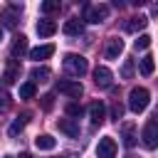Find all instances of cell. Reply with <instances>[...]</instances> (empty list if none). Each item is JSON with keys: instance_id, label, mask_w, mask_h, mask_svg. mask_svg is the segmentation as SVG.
Masks as SVG:
<instances>
[{"instance_id": "1", "label": "cell", "mask_w": 158, "mask_h": 158, "mask_svg": "<svg viewBox=\"0 0 158 158\" xmlns=\"http://www.w3.org/2000/svg\"><path fill=\"white\" fill-rule=\"evenodd\" d=\"M64 72L69 74V77H84L86 74V69H89V62L81 57V54H74V52H69V54H64Z\"/></svg>"}, {"instance_id": "2", "label": "cell", "mask_w": 158, "mask_h": 158, "mask_svg": "<svg viewBox=\"0 0 158 158\" xmlns=\"http://www.w3.org/2000/svg\"><path fill=\"white\" fill-rule=\"evenodd\" d=\"M148 104H151L148 89H143V86L131 89V94H128V109H131L133 114H143V111L148 109Z\"/></svg>"}, {"instance_id": "3", "label": "cell", "mask_w": 158, "mask_h": 158, "mask_svg": "<svg viewBox=\"0 0 158 158\" xmlns=\"http://www.w3.org/2000/svg\"><path fill=\"white\" fill-rule=\"evenodd\" d=\"M109 17V5L99 2V5H84V20L91 25H99Z\"/></svg>"}, {"instance_id": "4", "label": "cell", "mask_w": 158, "mask_h": 158, "mask_svg": "<svg viewBox=\"0 0 158 158\" xmlns=\"http://www.w3.org/2000/svg\"><path fill=\"white\" fill-rule=\"evenodd\" d=\"M57 91L59 94H67L69 99H79L84 94V86L77 81V79H59L57 81Z\"/></svg>"}, {"instance_id": "5", "label": "cell", "mask_w": 158, "mask_h": 158, "mask_svg": "<svg viewBox=\"0 0 158 158\" xmlns=\"http://www.w3.org/2000/svg\"><path fill=\"white\" fill-rule=\"evenodd\" d=\"M143 146L148 148V151H153L156 146H158V121L156 118H151L146 126H143Z\"/></svg>"}, {"instance_id": "6", "label": "cell", "mask_w": 158, "mask_h": 158, "mask_svg": "<svg viewBox=\"0 0 158 158\" xmlns=\"http://www.w3.org/2000/svg\"><path fill=\"white\" fill-rule=\"evenodd\" d=\"M20 12H22V5H10V7H5L2 12H0V20H2V25L5 27H17V20H20Z\"/></svg>"}, {"instance_id": "7", "label": "cell", "mask_w": 158, "mask_h": 158, "mask_svg": "<svg viewBox=\"0 0 158 158\" xmlns=\"http://www.w3.org/2000/svg\"><path fill=\"white\" fill-rule=\"evenodd\" d=\"M96 158H116V141L111 136H104L96 146Z\"/></svg>"}, {"instance_id": "8", "label": "cell", "mask_w": 158, "mask_h": 158, "mask_svg": "<svg viewBox=\"0 0 158 158\" xmlns=\"http://www.w3.org/2000/svg\"><path fill=\"white\" fill-rule=\"evenodd\" d=\"M111 81H114V74H111L109 67H96V69H94V84H96L99 89H109Z\"/></svg>"}, {"instance_id": "9", "label": "cell", "mask_w": 158, "mask_h": 158, "mask_svg": "<svg viewBox=\"0 0 158 158\" xmlns=\"http://www.w3.org/2000/svg\"><path fill=\"white\" fill-rule=\"evenodd\" d=\"M89 118H91V123H94V126H101V123H104V118H106V106H104L101 101L89 104Z\"/></svg>"}, {"instance_id": "10", "label": "cell", "mask_w": 158, "mask_h": 158, "mask_svg": "<svg viewBox=\"0 0 158 158\" xmlns=\"http://www.w3.org/2000/svg\"><path fill=\"white\" fill-rule=\"evenodd\" d=\"M121 52H123V42L118 37H109L106 40V59H118Z\"/></svg>"}, {"instance_id": "11", "label": "cell", "mask_w": 158, "mask_h": 158, "mask_svg": "<svg viewBox=\"0 0 158 158\" xmlns=\"http://www.w3.org/2000/svg\"><path fill=\"white\" fill-rule=\"evenodd\" d=\"M15 79H20V64H17V59H10L7 62V69L2 74V84L5 86L7 84H15Z\"/></svg>"}, {"instance_id": "12", "label": "cell", "mask_w": 158, "mask_h": 158, "mask_svg": "<svg viewBox=\"0 0 158 158\" xmlns=\"http://www.w3.org/2000/svg\"><path fill=\"white\" fill-rule=\"evenodd\" d=\"M57 126H59V131L67 133L69 138H77V136H79V123H77L74 118H59Z\"/></svg>"}, {"instance_id": "13", "label": "cell", "mask_w": 158, "mask_h": 158, "mask_svg": "<svg viewBox=\"0 0 158 158\" xmlns=\"http://www.w3.org/2000/svg\"><path fill=\"white\" fill-rule=\"evenodd\" d=\"M148 25V17L146 15H136V17H128L126 22H123V30L126 32H138V30H143Z\"/></svg>"}, {"instance_id": "14", "label": "cell", "mask_w": 158, "mask_h": 158, "mask_svg": "<svg viewBox=\"0 0 158 158\" xmlns=\"http://www.w3.org/2000/svg\"><path fill=\"white\" fill-rule=\"evenodd\" d=\"M52 54H54V44H40V47L30 49V59H35V62H40V59H49Z\"/></svg>"}, {"instance_id": "15", "label": "cell", "mask_w": 158, "mask_h": 158, "mask_svg": "<svg viewBox=\"0 0 158 158\" xmlns=\"http://www.w3.org/2000/svg\"><path fill=\"white\" fill-rule=\"evenodd\" d=\"M121 136H123V146H126V148H133L136 141H138L136 126H133V123H123V126H121Z\"/></svg>"}, {"instance_id": "16", "label": "cell", "mask_w": 158, "mask_h": 158, "mask_svg": "<svg viewBox=\"0 0 158 158\" xmlns=\"http://www.w3.org/2000/svg\"><path fill=\"white\" fill-rule=\"evenodd\" d=\"M35 30H37L40 37H52V35L57 32V22H54V20H40Z\"/></svg>"}, {"instance_id": "17", "label": "cell", "mask_w": 158, "mask_h": 158, "mask_svg": "<svg viewBox=\"0 0 158 158\" xmlns=\"http://www.w3.org/2000/svg\"><path fill=\"white\" fill-rule=\"evenodd\" d=\"M64 35H69V37H79V35H84V22L81 20H67L64 22Z\"/></svg>"}, {"instance_id": "18", "label": "cell", "mask_w": 158, "mask_h": 158, "mask_svg": "<svg viewBox=\"0 0 158 158\" xmlns=\"http://www.w3.org/2000/svg\"><path fill=\"white\" fill-rule=\"evenodd\" d=\"M27 52V37L25 35H17L15 40H12V49H10V54H12V59H17V57H22Z\"/></svg>"}, {"instance_id": "19", "label": "cell", "mask_w": 158, "mask_h": 158, "mask_svg": "<svg viewBox=\"0 0 158 158\" xmlns=\"http://www.w3.org/2000/svg\"><path fill=\"white\" fill-rule=\"evenodd\" d=\"M35 146H37L40 151H52V148L57 146V141H54L49 133H42V136H37V138H35Z\"/></svg>"}, {"instance_id": "20", "label": "cell", "mask_w": 158, "mask_h": 158, "mask_svg": "<svg viewBox=\"0 0 158 158\" xmlns=\"http://www.w3.org/2000/svg\"><path fill=\"white\" fill-rule=\"evenodd\" d=\"M49 67H32V72H30V79H32V84L35 81H47L49 79Z\"/></svg>"}, {"instance_id": "21", "label": "cell", "mask_w": 158, "mask_h": 158, "mask_svg": "<svg viewBox=\"0 0 158 158\" xmlns=\"http://www.w3.org/2000/svg\"><path fill=\"white\" fill-rule=\"evenodd\" d=\"M27 121H30V114H22L20 118H15V121L10 123V128H7V133H10V136H17V133H20V131H22V128L27 126Z\"/></svg>"}, {"instance_id": "22", "label": "cell", "mask_w": 158, "mask_h": 158, "mask_svg": "<svg viewBox=\"0 0 158 158\" xmlns=\"http://www.w3.org/2000/svg\"><path fill=\"white\" fill-rule=\"evenodd\" d=\"M153 69H156V62H153V57H151V54H146V57L141 59V74H143V77H151V74H153Z\"/></svg>"}, {"instance_id": "23", "label": "cell", "mask_w": 158, "mask_h": 158, "mask_svg": "<svg viewBox=\"0 0 158 158\" xmlns=\"http://www.w3.org/2000/svg\"><path fill=\"white\" fill-rule=\"evenodd\" d=\"M37 94V86L32 84V81H25V84H20V99H32Z\"/></svg>"}, {"instance_id": "24", "label": "cell", "mask_w": 158, "mask_h": 158, "mask_svg": "<svg viewBox=\"0 0 158 158\" xmlns=\"http://www.w3.org/2000/svg\"><path fill=\"white\" fill-rule=\"evenodd\" d=\"M40 10H42L44 15L57 12V10H59V0H47V2H42V5H40Z\"/></svg>"}, {"instance_id": "25", "label": "cell", "mask_w": 158, "mask_h": 158, "mask_svg": "<svg viewBox=\"0 0 158 158\" xmlns=\"http://www.w3.org/2000/svg\"><path fill=\"white\" fill-rule=\"evenodd\" d=\"M133 47H136V49H148V47H151V35H141V37L133 42Z\"/></svg>"}, {"instance_id": "26", "label": "cell", "mask_w": 158, "mask_h": 158, "mask_svg": "<svg viewBox=\"0 0 158 158\" xmlns=\"http://www.w3.org/2000/svg\"><path fill=\"white\" fill-rule=\"evenodd\" d=\"M81 104H77V101H72V104H67V116H81Z\"/></svg>"}, {"instance_id": "27", "label": "cell", "mask_w": 158, "mask_h": 158, "mask_svg": "<svg viewBox=\"0 0 158 158\" xmlns=\"http://www.w3.org/2000/svg\"><path fill=\"white\" fill-rule=\"evenodd\" d=\"M131 74H133V62H131V59H126V62H123V67H121V77H123V79H131Z\"/></svg>"}, {"instance_id": "28", "label": "cell", "mask_w": 158, "mask_h": 158, "mask_svg": "<svg viewBox=\"0 0 158 158\" xmlns=\"http://www.w3.org/2000/svg\"><path fill=\"white\" fill-rule=\"evenodd\" d=\"M52 106H54V96H52V94H44V96H42V109L49 111Z\"/></svg>"}, {"instance_id": "29", "label": "cell", "mask_w": 158, "mask_h": 158, "mask_svg": "<svg viewBox=\"0 0 158 158\" xmlns=\"http://www.w3.org/2000/svg\"><path fill=\"white\" fill-rule=\"evenodd\" d=\"M121 116H123V106H121V104H118V101H116V104H114V106H111V118H116V121H118V118H121Z\"/></svg>"}, {"instance_id": "30", "label": "cell", "mask_w": 158, "mask_h": 158, "mask_svg": "<svg viewBox=\"0 0 158 158\" xmlns=\"http://www.w3.org/2000/svg\"><path fill=\"white\" fill-rule=\"evenodd\" d=\"M0 104H2V109H5V106H7V104H10V101H7V94H5V91H2V94H0Z\"/></svg>"}, {"instance_id": "31", "label": "cell", "mask_w": 158, "mask_h": 158, "mask_svg": "<svg viewBox=\"0 0 158 158\" xmlns=\"http://www.w3.org/2000/svg\"><path fill=\"white\" fill-rule=\"evenodd\" d=\"M20 158H32V156L30 153H20Z\"/></svg>"}, {"instance_id": "32", "label": "cell", "mask_w": 158, "mask_h": 158, "mask_svg": "<svg viewBox=\"0 0 158 158\" xmlns=\"http://www.w3.org/2000/svg\"><path fill=\"white\" fill-rule=\"evenodd\" d=\"M0 40H2V30H0Z\"/></svg>"}, {"instance_id": "33", "label": "cell", "mask_w": 158, "mask_h": 158, "mask_svg": "<svg viewBox=\"0 0 158 158\" xmlns=\"http://www.w3.org/2000/svg\"><path fill=\"white\" fill-rule=\"evenodd\" d=\"M126 158H136V156H126Z\"/></svg>"}, {"instance_id": "34", "label": "cell", "mask_w": 158, "mask_h": 158, "mask_svg": "<svg viewBox=\"0 0 158 158\" xmlns=\"http://www.w3.org/2000/svg\"><path fill=\"white\" fill-rule=\"evenodd\" d=\"M5 158H10V156H5Z\"/></svg>"}, {"instance_id": "35", "label": "cell", "mask_w": 158, "mask_h": 158, "mask_svg": "<svg viewBox=\"0 0 158 158\" xmlns=\"http://www.w3.org/2000/svg\"><path fill=\"white\" fill-rule=\"evenodd\" d=\"M59 158H62V156H59Z\"/></svg>"}]
</instances>
